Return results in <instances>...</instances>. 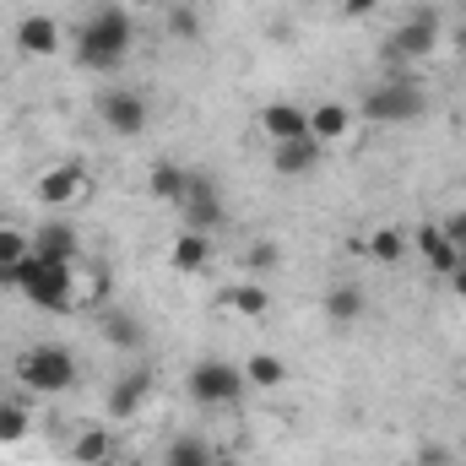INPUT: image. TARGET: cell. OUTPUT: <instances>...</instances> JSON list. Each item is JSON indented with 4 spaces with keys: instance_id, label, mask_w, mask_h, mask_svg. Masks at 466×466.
<instances>
[{
    "instance_id": "9c48e42d",
    "label": "cell",
    "mask_w": 466,
    "mask_h": 466,
    "mask_svg": "<svg viewBox=\"0 0 466 466\" xmlns=\"http://www.w3.org/2000/svg\"><path fill=\"white\" fill-rule=\"evenodd\" d=\"M16 55H27V60H49V55H60V22L44 16V11L22 16V22H16Z\"/></svg>"
},
{
    "instance_id": "1f68e13d",
    "label": "cell",
    "mask_w": 466,
    "mask_h": 466,
    "mask_svg": "<svg viewBox=\"0 0 466 466\" xmlns=\"http://www.w3.org/2000/svg\"><path fill=\"white\" fill-rule=\"evenodd\" d=\"M451 288H456V293H461V299H466V260H461V266H456V271H451Z\"/></svg>"
},
{
    "instance_id": "5bb4252c",
    "label": "cell",
    "mask_w": 466,
    "mask_h": 466,
    "mask_svg": "<svg viewBox=\"0 0 466 466\" xmlns=\"http://www.w3.org/2000/svg\"><path fill=\"white\" fill-rule=\"evenodd\" d=\"M412 244H418V255H423L440 277H451V271L461 266V249L445 238V228H440V223H418V228H412Z\"/></svg>"
},
{
    "instance_id": "8992f818",
    "label": "cell",
    "mask_w": 466,
    "mask_h": 466,
    "mask_svg": "<svg viewBox=\"0 0 466 466\" xmlns=\"http://www.w3.org/2000/svg\"><path fill=\"white\" fill-rule=\"evenodd\" d=\"M38 309H49V315H71L82 299H76V266H55V260H38V271L27 277V288H22Z\"/></svg>"
},
{
    "instance_id": "ac0fdd59",
    "label": "cell",
    "mask_w": 466,
    "mask_h": 466,
    "mask_svg": "<svg viewBox=\"0 0 466 466\" xmlns=\"http://www.w3.org/2000/svg\"><path fill=\"white\" fill-rule=\"evenodd\" d=\"M168 260H174V271L201 277V271L212 266V233H179L174 249H168Z\"/></svg>"
},
{
    "instance_id": "f1b7e54d",
    "label": "cell",
    "mask_w": 466,
    "mask_h": 466,
    "mask_svg": "<svg viewBox=\"0 0 466 466\" xmlns=\"http://www.w3.org/2000/svg\"><path fill=\"white\" fill-rule=\"evenodd\" d=\"M168 27H174V38H196V33H201V22H196L190 5H174V11H168Z\"/></svg>"
},
{
    "instance_id": "cb8c5ba5",
    "label": "cell",
    "mask_w": 466,
    "mask_h": 466,
    "mask_svg": "<svg viewBox=\"0 0 466 466\" xmlns=\"http://www.w3.org/2000/svg\"><path fill=\"white\" fill-rule=\"evenodd\" d=\"M228 309H233V315H249V320H260V315L271 309V299H266V288H260V282H238V288L228 293Z\"/></svg>"
},
{
    "instance_id": "7402d4cb",
    "label": "cell",
    "mask_w": 466,
    "mask_h": 466,
    "mask_svg": "<svg viewBox=\"0 0 466 466\" xmlns=\"http://www.w3.org/2000/svg\"><path fill=\"white\" fill-rule=\"evenodd\" d=\"M71 456H76V466H109V456H115V434H109V429H87V434H76Z\"/></svg>"
},
{
    "instance_id": "ffe728a7",
    "label": "cell",
    "mask_w": 466,
    "mask_h": 466,
    "mask_svg": "<svg viewBox=\"0 0 466 466\" xmlns=\"http://www.w3.org/2000/svg\"><path fill=\"white\" fill-rule=\"evenodd\" d=\"M147 196L179 207V196H185V168H179V163H152V168H147Z\"/></svg>"
},
{
    "instance_id": "52a82bcc",
    "label": "cell",
    "mask_w": 466,
    "mask_h": 466,
    "mask_svg": "<svg viewBox=\"0 0 466 466\" xmlns=\"http://www.w3.org/2000/svg\"><path fill=\"white\" fill-rule=\"evenodd\" d=\"M440 49V16L429 11V5H418L396 33H390V44H385V60H429Z\"/></svg>"
},
{
    "instance_id": "83f0119b",
    "label": "cell",
    "mask_w": 466,
    "mask_h": 466,
    "mask_svg": "<svg viewBox=\"0 0 466 466\" xmlns=\"http://www.w3.org/2000/svg\"><path fill=\"white\" fill-rule=\"evenodd\" d=\"M282 266V244L277 238H255L249 244V277H271Z\"/></svg>"
},
{
    "instance_id": "d4e9b609",
    "label": "cell",
    "mask_w": 466,
    "mask_h": 466,
    "mask_svg": "<svg viewBox=\"0 0 466 466\" xmlns=\"http://www.w3.org/2000/svg\"><path fill=\"white\" fill-rule=\"evenodd\" d=\"M27 407L22 401H0V445H22L27 440Z\"/></svg>"
},
{
    "instance_id": "3957f363",
    "label": "cell",
    "mask_w": 466,
    "mask_h": 466,
    "mask_svg": "<svg viewBox=\"0 0 466 466\" xmlns=\"http://www.w3.org/2000/svg\"><path fill=\"white\" fill-rule=\"evenodd\" d=\"M179 218L185 233H218L228 223V207L218 196V179L207 168H185V196H179Z\"/></svg>"
},
{
    "instance_id": "30bf717a",
    "label": "cell",
    "mask_w": 466,
    "mask_h": 466,
    "mask_svg": "<svg viewBox=\"0 0 466 466\" xmlns=\"http://www.w3.org/2000/svg\"><path fill=\"white\" fill-rule=\"evenodd\" d=\"M76 249H82V238H76V228H71L66 218H49L44 228H33V255H38V260L76 266Z\"/></svg>"
},
{
    "instance_id": "836d02e7",
    "label": "cell",
    "mask_w": 466,
    "mask_h": 466,
    "mask_svg": "<svg viewBox=\"0 0 466 466\" xmlns=\"http://www.w3.org/2000/svg\"><path fill=\"white\" fill-rule=\"evenodd\" d=\"M212 466H238V461H233V456H212Z\"/></svg>"
},
{
    "instance_id": "277c9868",
    "label": "cell",
    "mask_w": 466,
    "mask_h": 466,
    "mask_svg": "<svg viewBox=\"0 0 466 466\" xmlns=\"http://www.w3.org/2000/svg\"><path fill=\"white\" fill-rule=\"evenodd\" d=\"M244 369L228 363V358H201L190 369V401L196 407H238L244 401Z\"/></svg>"
},
{
    "instance_id": "2e32d148",
    "label": "cell",
    "mask_w": 466,
    "mask_h": 466,
    "mask_svg": "<svg viewBox=\"0 0 466 466\" xmlns=\"http://www.w3.org/2000/svg\"><path fill=\"white\" fill-rule=\"evenodd\" d=\"M98 331H104V342L119 348V352L147 348V326H141L136 315H125V309H98Z\"/></svg>"
},
{
    "instance_id": "ba28073f",
    "label": "cell",
    "mask_w": 466,
    "mask_h": 466,
    "mask_svg": "<svg viewBox=\"0 0 466 466\" xmlns=\"http://www.w3.org/2000/svg\"><path fill=\"white\" fill-rule=\"evenodd\" d=\"M98 119H104L115 136H141L147 119H152V109H147L141 93H130V87H109V93H98Z\"/></svg>"
},
{
    "instance_id": "4dcf8cb0",
    "label": "cell",
    "mask_w": 466,
    "mask_h": 466,
    "mask_svg": "<svg viewBox=\"0 0 466 466\" xmlns=\"http://www.w3.org/2000/svg\"><path fill=\"white\" fill-rule=\"evenodd\" d=\"M342 11H348V16H374L380 0H342Z\"/></svg>"
},
{
    "instance_id": "d6a6232c",
    "label": "cell",
    "mask_w": 466,
    "mask_h": 466,
    "mask_svg": "<svg viewBox=\"0 0 466 466\" xmlns=\"http://www.w3.org/2000/svg\"><path fill=\"white\" fill-rule=\"evenodd\" d=\"M130 5H141V11H152V5H163V0H130Z\"/></svg>"
},
{
    "instance_id": "7c38bea8",
    "label": "cell",
    "mask_w": 466,
    "mask_h": 466,
    "mask_svg": "<svg viewBox=\"0 0 466 466\" xmlns=\"http://www.w3.org/2000/svg\"><path fill=\"white\" fill-rule=\"evenodd\" d=\"M320 152H326V147H320L315 136H299V141H277V147H271V168H277L282 179H304L309 168H320Z\"/></svg>"
},
{
    "instance_id": "d6986e66",
    "label": "cell",
    "mask_w": 466,
    "mask_h": 466,
    "mask_svg": "<svg viewBox=\"0 0 466 466\" xmlns=\"http://www.w3.org/2000/svg\"><path fill=\"white\" fill-rule=\"evenodd\" d=\"M348 130H352L348 104H315V109H309V136H315L320 147H337Z\"/></svg>"
},
{
    "instance_id": "e0dca14e",
    "label": "cell",
    "mask_w": 466,
    "mask_h": 466,
    "mask_svg": "<svg viewBox=\"0 0 466 466\" xmlns=\"http://www.w3.org/2000/svg\"><path fill=\"white\" fill-rule=\"evenodd\" d=\"M369 315V293L358 288V282H337L331 293H326V320L331 326H358Z\"/></svg>"
},
{
    "instance_id": "484cf974",
    "label": "cell",
    "mask_w": 466,
    "mask_h": 466,
    "mask_svg": "<svg viewBox=\"0 0 466 466\" xmlns=\"http://www.w3.org/2000/svg\"><path fill=\"white\" fill-rule=\"evenodd\" d=\"M22 255H33V233L16 223H0V266H16Z\"/></svg>"
},
{
    "instance_id": "603a6c76",
    "label": "cell",
    "mask_w": 466,
    "mask_h": 466,
    "mask_svg": "<svg viewBox=\"0 0 466 466\" xmlns=\"http://www.w3.org/2000/svg\"><path fill=\"white\" fill-rule=\"evenodd\" d=\"M244 380H249V385H260V390H277V385L288 380V363H282L277 352H255V358L244 363Z\"/></svg>"
},
{
    "instance_id": "4fadbf2b",
    "label": "cell",
    "mask_w": 466,
    "mask_h": 466,
    "mask_svg": "<svg viewBox=\"0 0 466 466\" xmlns=\"http://www.w3.org/2000/svg\"><path fill=\"white\" fill-rule=\"evenodd\" d=\"M82 196H87V174L71 168V163H66V168H49V174L38 179V201H44V207H76Z\"/></svg>"
},
{
    "instance_id": "5b68a950",
    "label": "cell",
    "mask_w": 466,
    "mask_h": 466,
    "mask_svg": "<svg viewBox=\"0 0 466 466\" xmlns=\"http://www.w3.org/2000/svg\"><path fill=\"white\" fill-rule=\"evenodd\" d=\"M418 115H423V87L407 76H390L363 93V119H374V125H407Z\"/></svg>"
},
{
    "instance_id": "8fae6325",
    "label": "cell",
    "mask_w": 466,
    "mask_h": 466,
    "mask_svg": "<svg viewBox=\"0 0 466 466\" xmlns=\"http://www.w3.org/2000/svg\"><path fill=\"white\" fill-rule=\"evenodd\" d=\"M147 396H152V369L141 363V369H130V374L115 380V390H109V418H115V423L136 418V412L147 407Z\"/></svg>"
},
{
    "instance_id": "6da1fadb",
    "label": "cell",
    "mask_w": 466,
    "mask_h": 466,
    "mask_svg": "<svg viewBox=\"0 0 466 466\" xmlns=\"http://www.w3.org/2000/svg\"><path fill=\"white\" fill-rule=\"evenodd\" d=\"M130 44H136L130 5H93V11H87V22L76 27L71 55H76V66H82V71H119V66H125V55H130Z\"/></svg>"
},
{
    "instance_id": "4316f807",
    "label": "cell",
    "mask_w": 466,
    "mask_h": 466,
    "mask_svg": "<svg viewBox=\"0 0 466 466\" xmlns=\"http://www.w3.org/2000/svg\"><path fill=\"white\" fill-rule=\"evenodd\" d=\"M212 456H218V451H212V445H201V440H174L163 466H212Z\"/></svg>"
},
{
    "instance_id": "9a60e30c",
    "label": "cell",
    "mask_w": 466,
    "mask_h": 466,
    "mask_svg": "<svg viewBox=\"0 0 466 466\" xmlns=\"http://www.w3.org/2000/svg\"><path fill=\"white\" fill-rule=\"evenodd\" d=\"M260 130L271 136V147L277 141H299V136H309V109H299V104H266L260 109Z\"/></svg>"
},
{
    "instance_id": "f546056e",
    "label": "cell",
    "mask_w": 466,
    "mask_h": 466,
    "mask_svg": "<svg viewBox=\"0 0 466 466\" xmlns=\"http://www.w3.org/2000/svg\"><path fill=\"white\" fill-rule=\"evenodd\" d=\"M440 228H445V238H451V244L461 249V260H466V207H461V212H451V218H445Z\"/></svg>"
},
{
    "instance_id": "44dd1931",
    "label": "cell",
    "mask_w": 466,
    "mask_h": 466,
    "mask_svg": "<svg viewBox=\"0 0 466 466\" xmlns=\"http://www.w3.org/2000/svg\"><path fill=\"white\" fill-rule=\"evenodd\" d=\"M358 249H369L380 266H396L407 260V228H374L369 238H358Z\"/></svg>"
},
{
    "instance_id": "7a4b0ae2",
    "label": "cell",
    "mask_w": 466,
    "mask_h": 466,
    "mask_svg": "<svg viewBox=\"0 0 466 466\" xmlns=\"http://www.w3.org/2000/svg\"><path fill=\"white\" fill-rule=\"evenodd\" d=\"M16 380H22L33 396H60V390L76 385V358H71V348H55V342L27 348L16 358Z\"/></svg>"
}]
</instances>
